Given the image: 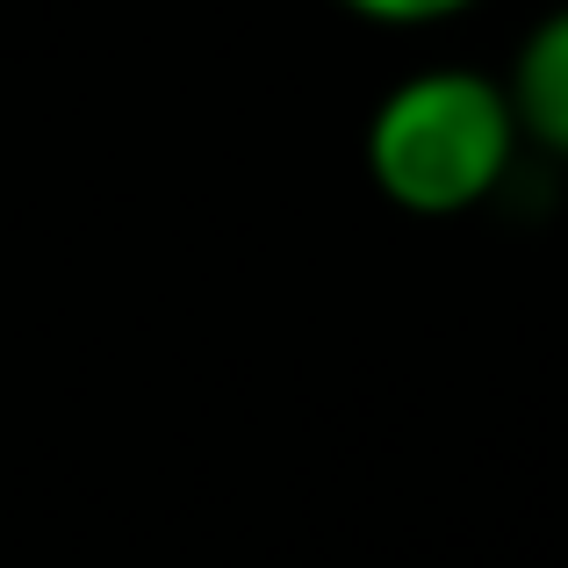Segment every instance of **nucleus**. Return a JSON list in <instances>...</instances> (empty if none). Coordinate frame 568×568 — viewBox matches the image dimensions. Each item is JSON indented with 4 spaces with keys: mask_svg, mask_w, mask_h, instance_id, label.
I'll return each mask as SVG.
<instances>
[{
    "mask_svg": "<svg viewBox=\"0 0 568 568\" xmlns=\"http://www.w3.org/2000/svg\"><path fill=\"white\" fill-rule=\"evenodd\" d=\"M504 94H511L518 138L540 144V152H555V159H568V0L547 8L540 22L526 29Z\"/></svg>",
    "mask_w": 568,
    "mask_h": 568,
    "instance_id": "f03ea898",
    "label": "nucleus"
},
{
    "mask_svg": "<svg viewBox=\"0 0 568 568\" xmlns=\"http://www.w3.org/2000/svg\"><path fill=\"white\" fill-rule=\"evenodd\" d=\"M518 152V115L504 80L475 65H425L396 80L367 115V181L410 216H468L511 181Z\"/></svg>",
    "mask_w": 568,
    "mask_h": 568,
    "instance_id": "f257e3e1",
    "label": "nucleus"
},
{
    "mask_svg": "<svg viewBox=\"0 0 568 568\" xmlns=\"http://www.w3.org/2000/svg\"><path fill=\"white\" fill-rule=\"evenodd\" d=\"M338 8L375 29H432V22H454V14L483 8V0H338Z\"/></svg>",
    "mask_w": 568,
    "mask_h": 568,
    "instance_id": "7ed1b4c3",
    "label": "nucleus"
}]
</instances>
